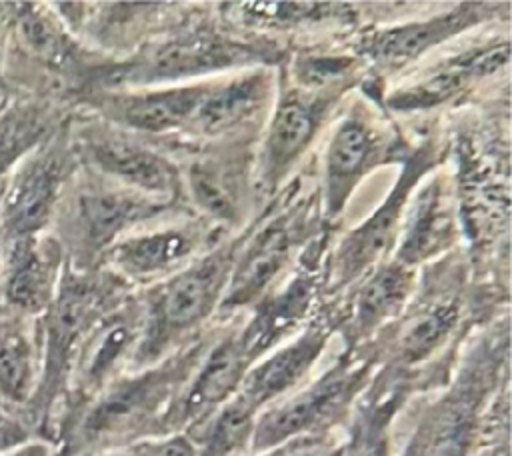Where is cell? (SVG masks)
<instances>
[{"label": "cell", "mask_w": 512, "mask_h": 456, "mask_svg": "<svg viewBox=\"0 0 512 456\" xmlns=\"http://www.w3.org/2000/svg\"><path fill=\"white\" fill-rule=\"evenodd\" d=\"M74 156L70 138L56 128L8 172L0 188V250L48 230L74 172Z\"/></svg>", "instance_id": "obj_6"}, {"label": "cell", "mask_w": 512, "mask_h": 456, "mask_svg": "<svg viewBox=\"0 0 512 456\" xmlns=\"http://www.w3.org/2000/svg\"><path fill=\"white\" fill-rule=\"evenodd\" d=\"M474 456H506V454H500V450L498 452H482V450H478Z\"/></svg>", "instance_id": "obj_35"}, {"label": "cell", "mask_w": 512, "mask_h": 456, "mask_svg": "<svg viewBox=\"0 0 512 456\" xmlns=\"http://www.w3.org/2000/svg\"><path fill=\"white\" fill-rule=\"evenodd\" d=\"M62 246L56 236L22 238L0 250V314L40 318L62 276Z\"/></svg>", "instance_id": "obj_8"}, {"label": "cell", "mask_w": 512, "mask_h": 456, "mask_svg": "<svg viewBox=\"0 0 512 456\" xmlns=\"http://www.w3.org/2000/svg\"><path fill=\"white\" fill-rule=\"evenodd\" d=\"M258 410L238 392L202 424L186 432L196 456H250Z\"/></svg>", "instance_id": "obj_24"}, {"label": "cell", "mask_w": 512, "mask_h": 456, "mask_svg": "<svg viewBox=\"0 0 512 456\" xmlns=\"http://www.w3.org/2000/svg\"><path fill=\"white\" fill-rule=\"evenodd\" d=\"M210 342L192 340L164 360L128 370L54 434L56 456H98L166 432L170 410Z\"/></svg>", "instance_id": "obj_1"}, {"label": "cell", "mask_w": 512, "mask_h": 456, "mask_svg": "<svg viewBox=\"0 0 512 456\" xmlns=\"http://www.w3.org/2000/svg\"><path fill=\"white\" fill-rule=\"evenodd\" d=\"M74 154H80L88 166L134 192L166 194L174 188V168L156 152L140 146L120 132L84 126L72 138Z\"/></svg>", "instance_id": "obj_11"}, {"label": "cell", "mask_w": 512, "mask_h": 456, "mask_svg": "<svg viewBox=\"0 0 512 456\" xmlns=\"http://www.w3.org/2000/svg\"><path fill=\"white\" fill-rule=\"evenodd\" d=\"M340 448L342 444L328 440V436H320V438L294 440L254 456H340Z\"/></svg>", "instance_id": "obj_32"}, {"label": "cell", "mask_w": 512, "mask_h": 456, "mask_svg": "<svg viewBox=\"0 0 512 456\" xmlns=\"http://www.w3.org/2000/svg\"><path fill=\"white\" fill-rule=\"evenodd\" d=\"M110 298L112 292L102 278H92L88 272L76 270L66 262L56 294L38 318L42 372L26 414L36 436L46 442L50 420L64 392L74 356L94 324L114 308Z\"/></svg>", "instance_id": "obj_2"}, {"label": "cell", "mask_w": 512, "mask_h": 456, "mask_svg": "<svg viewBox=\"0 0 512 456\" xmlns=\"http://www.w3.org/2000/svg\"><path fill=\"white\" fill-rule=\"evenodd\" d=\"M208 84L176 86L142 94H124L104 102L108 114L142 132H168L194 120Z\"/></svg>", "instance_id": "obj_19"}, {"label": "cell", "mask_w": 512, "mask_h": 456, "mask_svg": "<svg viewBox=\"0 0 512 456\" xmlns=\"http://www.w3.org/2000/svg\"><path fill=\"white\" fill-rule=\"evenodd\" d=\"M312 300L314 282L306 276H296L282 290L262 296L250 320L240 328V340L248 360L254 364L296 334L310 312Z\"/></svg>", "instance_id": "obj_15"}, {"label": "cell", "mask_w": 512, "mask_h": 456, "mask_svg": "<svg viewBox=\"0 0 512 456\" xmlns=\"http://www.w3.org/2000/svg\"><path fill=\"white\" fill-rule=\"evenodd\" d=\"M38 438L26 410L0 398V454L10 452L28 440Z\"/></svg>", "instance_id": "obj_31"}, {"label": "cell", "mask_w": 512, "mask_h": 456, "mask_svg": "<svg viewBox=\"0 0 512 456\" xmlns=\"http://www.w3.org/2000/svg\"><path fill=\"white\" fill-rule=\"evenodd\" d=\"M378 140L358 118H346L336 128L326 150V202L332 212L340 210L354 184L376 156Z\"/></svg>", "instance_id": "obj_21"}, {"label": "cell", "mask_w": 512, "mask_h": 456, "mask_svg": "<svg viewBox=\"0 0 512 456\" xmlns=\"http://www.w3.org/2000/svg\"><path fill=\"white\" fill-rule=\"evenodd\" d=\"M98 456H196V450L192 438L186 432H170L144 438Z\"/></svg>", "instance_id": "obj_30"}, {"label": "cell", "mask_w": 512, "mask_h": 456, "mask_svg": "<svg viewBox=\"0 0 512 456\" xmlns=\"http://www.w3.org/2000/svg\"><path fill=\"white\" fill-rule=\"evenodd\" d=\"M424 168L426 166L420 158L410 160L386 202L344 238L336 258V272L342 280L360 274L390 250L402 230L404 208L410 202V190Z\"/></svg>", "instance_id": "obj_13"}, {"label": "cell", "mask_w": 512, "mask_h": 456, "mask_svg": "<svg viewBox=\"0 0 512 456\" xmlns=\"http://www.w3.org/2000/svg\"><path fill=\"white\" fill-rule=\"evenodd\" d=\"M268 90L270 82L262 72L246 74L220 86H210L192 124L206 134H220L234 128L264 106Z\"/></svg>", "instance_id": "obj_22"}, {"label": "cell", "mask_w": 512, "mask_h": 456, "mask_svg": "<svg viewBox=\"0 0 512 456\" xmlns=\"http://www.w3.org/2000/svg\"><path fill=\"white\" fill-rule=\"evenodd\" d=\"M246 16L258 18L260 22L270 24H296L306 18L328 16L332 4H318V2H250L242 4Z\"/></svg>", "instance_id": "obj_29"}, {"label": "cell", "mask_w": 512, "mask_h": 456, "mask_svg": "<svg viewBox=\"0 0 512 456\" xmlns=\"http://www.w3.org/2000/svg\"><path fill=\"white\" fill-rule=\"evenodd\" d=\"M292 250V236L284 222L264 228L242 254L232 278L226 282L220 306L234 310L256 304L286 264Z\"/></svg>", "instance_id": "obj_18"}, {"label": "cell", "mask_w": 512, "mask_h": 456, "mask_svg": "<svg viewBox=\"0 0 512 456\" xmlns=\"http://www.w3.org/2000/svg\"><path fill=\"white\" fill-rule=\"evenodd\" d=\"M318 126V108L296 96L286 98L274 112L266 136V172L270 178L284 172L306 148Z\"/></svg>", "instance_id": "obj_26"}, {"label": "cell", "mask_w": 512, "mask_h": 456, "mask_svg": "<svg viewBox=\"0 0 512 456\" xmlns=\"http://www.w3.org/2000/svg\"><path fill=\"white\" fill-rule=\"evenodd\" d=\"M450 220L442 202L438 184H428L412 202L408 214L402 220L400 254L398 262L410 266L430 256L446 236Z\"/></svg>", "instance_id": "obj_27"}, {"label": "cell", "mask_w": 512, "mask_h": 456, "mask_svg": "<svg viewBox=\"0 0 512 456\" xmlns=\"http://www.w3.org/2000/svg\"><path fill=\"white\" fill-rule=\"evenodd\" d=\"M194 240L186 230L166 228L130 236L110 248V262L128 276H150L172 268L192 252Z\"/></svg>", "instance_id": "obj_25"}, {"label": "cell", "mask_w": 512, "mask_h": 456, "mask_svg": "<svg viewBox=\"0 0 512 456\" xmlns=\"http://www.w3.org/2000/svg\"><path fill=\"white\" fill-rule=\"evenodd\" d=\"M246 56L248 48L238 42L214 34H188L158 44L144 60L136 62L120 76L128 82L176 80L240 64Z\"/></svg>", "instance_id": "obj_12"}, {"label": "cell", "mask_w": 512, "mask_h": 456, "mask_svg": "<svg viewBox=\"0 0 512 456\" xmlns=\"http://www.w3.org/2000/svg\"><path fill=\"white\" fill-rule=\"evenodd\" d=\"M412 290L410 266L390 262L380 266L358 290L352 314L348 318L350 350L370 340L388 322H392L404 308Z\"/></svg>", "instance_id": "obj_20"}, {"label": "cell", "mask_w": 512, "mask_h": 456, "mask_svg": "<svg viewBox=\"0 0 512 456\" xmlns=\"http://www.w3.org/2000/svg\"><path fill=\"white\" fill-rule=\"evenodd\" d=\"M10 98H12V96H4V94H0V110L4 108V104H6Z\"/></svg>", "instance_id": "obj_36"}, {"label": "cell", "mask_w": 512, "mask_h": 456, "mask_svg": "<svg viewBox=\"0 0 512 456\" xmlns=\"http://www.w3.org/2000/svg\"><path fill=\"white\" fill-rule=\"evenodd\" d=\"M332 332L334 328L326 320H314L302 326L248 368L238 394L260 414L270 404L298 390L322 358Z\"/></svg>", "instance_id": "obj_10"}, {"label": "cell", "mask_w": 512, "mask_h": 456, "mask_svg": "<svg viewBox=\"0 0 512 456\" xmlns=\"http://www.w3.org/2000/svg\"><path fill=\"white\" fill-rule=\"evenodd\" d=\"M192 198L200 210L220 220H234L236 202L220 170L212 164H194L188 174Z\"/></svg>", "instance_id": "obj_28"}, {"label": "cell", "mask_w": 512, "mask_h": 456, "mask_svg": "<svg viewBox=\"0 0 512 456\" xmlns=\"http://www.w3.org/2000/svg\"><path fill=\"white\" fill-rule=\"evenodd\" d=\"M510 58V44L508 42H496L486 48L468 50L452 60H448L444 66H440L432 76L422 80L412 92H406L402 102L398 106H428L436 104L450 94L458 92L460 88L468 86L472 80L484 78L502 66H506Z\"/></svg>", "instance_id": "obj_23"}, {"label": "cell", "mask_w": 512, "mask_h": 456, "mask_svg": "<svg viewBox=\"0 0 512 456\" xmlns=\"http://www.w3.org/2000/svg\"><path fill=\"white\" fill-rule=\"evenodd\" d=\"M498 344H480L454 382L420 414L394 456H474L480 450L484 410L500 374Z\"/></svg>", "instance_id": "obj_4"}, {"label": "cell", "mask_w": 512, "mask_h": 456, "mask_svg": "<svg viewBox=\"0 0 512 456\" xmlns=\"http://www.w3.org/2000/svg\"><path fill=\"white\" fill-rule=\"evenodd\" d=\"M374 364L376 358L348 348L314 380L264 408L256 418L250 456L294 440L328 436L368 388Z\"/></svg>", "instance_id": "obj_3"}, {"label": "cell", "mask_w": 512, "mask_h": 456, "mask_svg": "<svg viewBox=\"0 0 512 456\" xmlns=\"http://www.w3.org/2000/svg\"><path fill=\"white\" fill-rule=\"evenodd\" d=\"M480 4H462L426 20H414L372 32L362 42V52L382 66H402L420 58L430 48L460 34L480 20Z\"/></svg>", "instance_id": "obj_14"}, {"label": "cell", "mask_w": 512, "mask_h": 456, "mask_svg": "<svg viewBox=\"0 0 512 456\" xmlns=\"http://www.w3.org/2000/svg\"><path fill=\"white\" fill-rule=\"evenodd\" d=\"M226 254L214 252L164 282L142 310V332L130 370L152 366L194 340L226 288Z\"/></svg>", "instance_id": "obj_5"}, {"label": "cell", "mask_w": 512, "mask_h": 456, "mask_svg": "<svg viewBox=\"0 0 512 456\" xmlns=\"http://www.w3.org/2000/svg\"><path fill=\"white\" fill-rule=\"evenodd\" d=\"M0 94L4 96H16L6 80V74H4V52H2V40H0Z\"/></svg>", "instance_id": "obj_34"}, {"label": "cell", "mask_w": 512, "mask_h": 456, "mask_svg": "<svg viewBox=\"0 0 512 456\" xmlns=\"http://www.w3.org/2000/svg\"><path fill=\"white\" fill-rule=\"evenodd\" d=\"M156 204L130 188H116L100 180L78 182L58 200L56 222L62 250L72 254L68 264L80 270L82 262L116 244V238L134 222L154 214Z\"/></svg>", "instance_id": "obj_7"}, {"label": "cell", "mask_w": 512, "mask_h": 456, "mask_svg": "<svg viewBox=\"0 0 512 456\" xmlns=\"http://www.w3.org/2000/svg\"><path fill=\"white\" fill-rule=\"evenodd\" d=\"M250 366L240 330L210 342L170 410L166 432H190L202 424L240 390Z\"/></svg>", "instance_id": "obj_9"}, {"label": "cell", "mask_w": 512, "mask_h": 456, "mask_svg": "<svg viewBox=\"0 0 512 456\" xmlns=\"http://www.w3.org/2000/svg\"><path fill=\"white\" fill-rule=\"evenodd\" d=\"M460 324V306L456 302L428 304L406 316L394 330L388 356L396 374L428 364L446 348ZM394 374V376H396Z\"/></svg>", "instance_id": "obj_17"}, {"label": "cell", "mask_w": 512, "mask_h": 456, "mask_svg": "<svg viewBox=\"0 0 512 456\" xmlns=\"http://www.w3.org/2000/svg\"><path fill=\"white\" fill-rule=\"evenodd\" d=\"M42 372L38 318L0 314V398L26 410Z\"/></svg>", "instance_id": "obj_16"}, {"label": "cell", "mask_w": 512, "mask_h": 456, "mask_svg": "<svg viewBox=\"0 0 512 456\" xmlns=\"http://www.w3.org/2000/svg\"><path fill=\"white\" fill-rule=\"evenodd\" d=\"M0 456H56V448H54V444H50L42 438H32L26 444H22L10 452H4Z\"/></svg>", "instance_id": "obj_33"}]
</instances>
